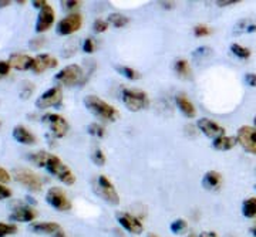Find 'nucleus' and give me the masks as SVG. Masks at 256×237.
<instances>
[{
    "label": "nucleus",
    "instance_id": "obj_40",
    "mask_svg": "<svg viewBox=\"0 0 256 237\" xmlns=\"http://www.w3.org/2000/svg\"><path fill=\"white\" fill-rule=\"evenodd\" d=\"M10 179H12V176H10L9 172H8L4 168H2V166H0V183L3 185V183L10 182Z\"/></svg>",
    "mask_w": 256,
    "mask_h": 237
},
{
    "label": "nucleus",
    "instance_id": "obj_14",
    "mask_svg": "<svg viewBox=\"0 0 256 237\" xmlns=\"http://www.w3.org/2000/svg\"><path fill=\"white\" fill-rule=\"evenodd\" d=\"M56 20V13L54 9L50 6V4H46L43 9L38 11V16H37L36 20V26H34V30L36 33L42 34V33H46L48 28H52V26L54 24Z\"/></svg>",
    "mask_w": 256,
    "mask_h": 237
},
{
    "label": "nucleus",
    "instance_id": "obj_37",
    "mask_svg": "<svg viewBox=\"0 0 256 237\" xmlns=\"http://www.w3.org/2000/svg\"><path fill=\"white\" fill-rule=\"evenodd\" d=\"M97 47H98L97 41H96L92 37H88V38H86L84 43H82V51L87 53V54H92V53L97 50Z\"/></svg>",
    "mask_w": 256,
    "mask_h": 237
},
{
    "label": "nucleus",
    "instance_id": "obj_9",
    "mask_svg": "<svg viewBox=\"0 0 256 237\" xmlns=\"http://www.w3.org/2000/svg\"><path fill=\"white\" fill-rule=\"evenodd\" d=\"M42 121L47 124V127L50 128L52 135L54 138H58V139L64 138L68 132V122L60 114H53V112L44 114L42 117Z\"/></svg>",
    "mask_w": 256,
    "mask_h": 237
},
{
    "label": "nucleus",
    "instance_id": "obj_41",
    "mask_svg": "<svg viewBox=\"0 0 256 237\" xmlns=\"http://www.w3.org/2000/svg\"><path fill=\"white\" fill-rule=\"evenodd\" d=\"M245 82H246L249 87H256V74L248 73L245 75Z\"/></svg>",
    "mask_w": 256,
    "mask_h": 237
},
{
    "label": "nucleus",
    "instance_id": "obj_36",
    "mask_svg": "<svg viewBox=\"0 0 256 237\" xmlns=\"http://www.w3.org/2000/svg\"><path fill=\"white\" fill-rule=\"evenodd\" d=\"M60 6L63 10L76 13L74 10H77L82 6V1H78V0H63V1H60Z\"/></svg>",
    "mask_w": 256,
    "mask_h": 237
},
{
    "label": "nucleus",
    "instance_id": "obj_7",
    "mask_svg": "<svg viewBox=\"0 0 256 237\" xmlns=\"http://www.w3.org/2000/svg\"><path fill=\"white\" fill-rule=\"evenodd\" d=\"M46 202L48 206H52L53 209L58 210V212H68L73 208L72 201L68 199L66 192L62 188H57V186L50 188L46 192Z\"/></svg>",
    "mask_w": 256,
    "mask_h": 237
},
{
    "label": "nucleus",
    "instance_id": "obj_33",
    "mask_svg": "<svg viewBox=\"0 0 256 237\" xmlns=\"http://www.w3.org/2000/svg\"><path fill=\"white\" fill-rule=\"evenodd\" d=\"M214 51H212V48L208 46H202L198 47L194 53H192V57L195 58V60H204V58H206V57H210Z\"/></svg>",
    "mask_w": 256,
    "mask_h": 237
},
{
    "label": "nucleus",
    "instance_id": "obj_13",
    "mask_svg": "<svg viewBox=\"0 0 256 237\" xmlns=\"http://www.w3.org/2000/svg\"><path fill=\"white\" fill-rule=\"evenodd\" d=\"M196 128L201 131L202 134L205 135L206 138H210L212 141L214 139H216V138L224 137L225 135V128L220 125L218 122H215L214 119L210 118H201L198 119V122H196Z\"/></svg>",
    "mask_w": 256,
    "mask_h": 237
},
{
    "label": "nucleus",
    "instance_id": "obj_42",
    "mask_svg": "<svg viewBox=\"0 0 256 237\" xmlns=\"http://www.w3.org/2000/svg\"><path fill=\"white\" fill-rule=\"evenodd\" d=\"M32 4H33L36 9L42 10L44 6H46V4H48V3H47L46 0H33V1H32Z\"/></svg>",
    "mask_w": 256,
    "mask_h": 237
},
{
    "label": "nucleus",
    "instance_id": "obj_8",
    "mask_svg": "<svg viewBox=\"0 0 256 237\" xmlns=\"http://www.w3.org/2000/svg\"><path fill=\"white\" fill-rule=\"evenodd\" d=\"M82 26V17L80 13H70L66 17H63L56 26V31L58 36H72L76 31H78Z\"/></svg>",
    "mask_w": 256,
    "mask_h": 237
},
{
    "label": "nucleus",
    "instance_id": "obj_44",
    "mask_svg": "<svg viewBox=\"0 0 256 237\" xmlns=\"http://www.w3.org/2000/svg\"><path fill=\"white\" fill-rule=\"evenodd\" d=\"M200 237H218V235L215 233V232H210V230H206V232H202Z\"/></svg>",
    "mask_w": 256,
    "mask_h": 237
},
{
    "label": "nucleus",
    "instance_id": "obj_53",
    "mask_svg": "<svg viewBox=\"0 0 256 237\" xmlns=\"http://www.w3.org/2000/svg\"><path fill=\"white\" fill-rule=\"evenodd\" d=\"M2 78H3V77H2V74H0V80H2Z\"/></svg>",
    "mask_w": 256,
    "mask_h": 237
},
{
    "label": "nucleus",
    "instance_id": "obj_39",
    "mask_svg": "<svg viewBox=\"0 0 256 237\" xmlns=\"http://www.w3.org/2000/svg\"><path fill=\"white\" fill-rule=\"evenodd\" d=\"M12 196V191L9 188H6L4 185L0 183V201H4V199H9Z\"/></svg>",
    "mask_w": 256,
    "mask_h": 237
},
{
    "label": "nucleus",
    "instance_id": "obj_45",
    "mask_svg": "<svg viewBox=\"0 0 256 237\" xmlns=\"http://www.w3.org/2000/svg\"><path fill=\"white\" fill-rule=\"evenodd\" d=\"M255 31H256L255 23H249V24H248L246 30H245V33H255Z\"/></svg>",
    "mask_w": 256,
    "mask_h": 237
},
{
    "label": "nucleus",
    "instance_id": "obj_46",
    "mask_svg": "<svg viewBox=\"0 0 256 237\" xmlns=\"http://www.w3.org/2000/svg\"><path fill=\"white\" fill-rule=\"evenodd\" d=\"M52 237H68V236H67V235L64 233L63 230H60V232H57V233H56V235H53Z\"/></svg>",
    "mask_w": 256,
    "mask_h": 237
},
{
    "label": "nucleus",
    "instance_id": "obj_26",
    "mask_svg": "<svg viewBox=\"0 0 256 237\" xmlns=\"http://www.w3.org/2000/svg\"><path fill=\"white\" fill-rule=\"evenodd\" d=\"M116 70H117L122 77H126L127 80H130V81H137V80L141 78V74L138 73L137 70H134V68H131V67H127V65H117Z\"/></svg>",
    "mask_w": 256,
    "mask_h": 237
},
{
    "label": "nucleus",
    "instance_id": "obj_10",
    "mask_svg": "<svg viewBox=\"0 0 256 237\" xmlns=\"http://www.w3.org/2000/svg\"><path fill=\"white\" fill-rule=\"evenodd\" d=\"M63 101V91L60 87H52L46 92H43L36 100V108L37 110L44 111L47 108H53L60 105Z\"/></svg>",
    "mask_w": 256,
    "mask_h": 237
},
{
    "label": "nucleus",
    "instance_id": "obj_31",
    "mask_svg": "<svg viewBox=\"0 0 256 237\" xmlns=\"http://www.w3.org/2000/svg\"><path fill=\"white\" fill-rule=\"evenodd\" d=\"M18 232V229L16 225L13 223H4V222H0V237H8L13 236Z\"/></svg>",
    "mask_w": 256,
    "mask_h": 237
},
{
    "label": "nucleus",
    "instance_id": "obj_54",
    "mask_svg": "<svg viewBox=\"0 0 256 237\" xmlns=\"http://www.w3.org/2000/svg\"><path fill=\"white\" fill-rule=\"evenodd\" d=\"M255 174H256V169H255Z\"/></svg>",
    "mask_w": 256,
    "mask_h": 237
},
{
    "label": "nucleus",
    "instance_id": "obj_18",
    "mask_svg": "<svg viewBox=\"0 0 256 237\" xmlns=\"http://www.w3.org/2000/svg\"><path fill=\"white\" fill-rule=\"evenodd\" d=\"M222 182H224L222 175L220 172H216V171H208L206 174L204 175V178H202V186L206 191L210 192L220 191V188H222Z\"/></svg>",
    "mask_w": 256,
    "mask_h": 237
},
{
    "label": "nucleus",
    "instance_id": "obj_20",
    "mask_svg": "<svg viewBox=\"0 0 256 237\" xmlns=\"http://www.w3.org/2000/svg\"><path fill=\"white\" fill-rule=\"evenodd\" d=\"M175 104L178 107V110L182 112L186 118H194L196 115V108L192 104V101L185 95V94H178L175 97Z\"/></svg>",
    "mask_w": 256,
    "mask_h": 237
},
{
    "label": "nucleus",
    "instance_id": "obj_52",
    "mask_svg": "<svg viewBox=\"0 0 256 237\" xmlns=\"http://www.w3.org/2000/svg\"><path fill=\"white\" fill-rule=\"evenodd\" d=\"M188 237H196V236H195V235H190V236H188Z\"/></svg>",
    "mask_w": 256,
    "mask_h": 237
},
{
    "label": "nucleus",
    "instance_id": "obj_38",
    "mask_svg": "<svg viewBox=\"0 0 256 237\" xmlns=\"http://www.w3.org/2000/svg\"><path fill=\"white\" fill-rule=\"evenodd\" d=\"M44 38L43 37H37V38H33V40H30V44H28V47L32 48V50H38L40 47L44 46Z\"/></svg>",
    "mask_w": 256,
    "mask_h": 237
},
{
    "label": "nucleus",
    "instance_id": "obj_3",
    "mask_svg": "<svg viewBox=\"0 0 256 237\" xmlns=\"http://www.w3.org/2000/svg\"><path fill=\"white\" fill-rule=\"evenodd\" d=\"M121 98L126 108L131 112H138L150 107L148 94L138 88H124L121 92Z\"/></svg>",
    "mask_w": 256,
    "mask_h": 237
},
{
    "label": "nucleus",
    "instance_id": "obj_4",
    "mask_svg": "<svg viewBox=\"0 0 256 237\" xmlns=\"http://www.w3.org/2000/svg\"><path fill=\"white\" fill-rule=\"evenodd\" d=\"M54 80L63 87H76L86 82L84 71L78 64H68L54 75Z\"/></svg>",
    "mask_w": 256,
    "mask_h": 237
},
{
    "label": "nucleus",
    "instance_id": "obj_11",
    "mask_svg": "<svg viewBox=\"0 0 256 237\" xmlns=\"http://www.w3.org/2000/svg\"><path fill=\"white\" fill-rule=\"evenodd\" d=\"M116 219H117L121 228L127 230L128 233L134 235V236H138L144 232V225L141 223V220L127 213V212H118L116 215Z\"/></svg>",
    "mask_w": 256,
    "mask_h": 237
},
{
    "label": "nucleus",
    "instance_id": "obj_48",
    "mask_svg": "<svg viewBox=\"0 0 256 237\" xmlns=\"http://www.w3.org/2000/svg\"><path fill=\"white\" fill-rule=\"evenodd\" d=\"M174 3H162V6H165V7H171Z\"/></svg>",
    "mask_w": 256,
    "mask_h": 237
},
{
    "label": "nucleus",
    "instance_id": "obj_15",
    "mask_svg": "<svg viewBox=\"0 0 256 237\" xmlns=\"http://www.w3.org/2000/svg\"><path fill=\"white\" fill-rule=\"evenodd\" d=\"M37 218V212L28 205L18 203L10 213L9 219L14 223H32Z\"/></svg>",
    "mask_w": 256,
    "mask_h": 237
},
{
    "label": "nucleus",
    "instance_id": "obj_34",
    "mask_svg": "<svg viewBox=\"0 0 256 237\" xmlns=\"http://www.w3.org/2000/svg\"><path fill=\"white\" fill-rule=\"evenodd\" d=\"M108 21L107 20H102V18H96L94 20V23H92V31L94 33H97V34H100V33H104V31H107L108 30Z\"/></svg>",
    "mask_w": 256,
    "mask_h": 237
},
{
    "label": "nucleus",
    "instance_id": "obj_2",
    "mask_svg": "<svg viewBox=\"0 0 256 237\" xmlns=\"http://www.w3.org/2000/svg\"><path fill=\"white\" fill-rule=\"evenodd\" d=\"M84 107L102 122H116L120 118V111L97 95H87L84 98Z\"/></svg>",
    "mask_w": 256,
    "mask_h": 237
},
{
    "label": "nucleus",
    "instance_id": "obj_30",
    "mask_svg": "<svg viewBox=\"0 0 256 237\" xmlns=\"http://www.w3.org/2000/svg\"><path fill=\"white\" fill-rule=\"evenodd\" d=\"M92 164L97 165V166H104L106 165V161H107L106 154L102 152V149H100L98 146H96L92 151Z\"/></svg>",
    "mask_w": 256,
    "mask_h": 237
},
{
    "label": "nucleus",
    "instance_id": "obj_50",
    "mask_svg": "<svg viewBox=\"0 0 256 237\" xmlns=\"http://www.w3.org/2000/svg\"><path fill=\"white\" fill-rule=\"evenodd\" d=\"M146 237H158L156 235H154V233H150V235H146Z\"/></svg>",
    "mask_w": 256,
    "mask_h": 237
},
{
    "label": "nucleus",
    "instance_id": "obj_51",
    "mask_svg": "<svg viewBox=\"0 0 256 237\" xmlns=\"http://www.w3.org/2000/svg\"><path fill=\"white\" fill-rule=\"evenodd\" d=\"M254 128H255V129H256V117H255V118H254Z\"/></svg>",
    "mask_w": 256,
    "mask_h": 237
},
{
    "label": "nucleus",
    "instance_id": "obj_5",
    "mask_svg": "<svg viewBox=\"0 0 256 237\" xmlns=\"http://www.w3.org/2000/svg\"><path fill=\"white\" fill-rule=\"evenodd\" d=\"M13 178L16 179V182L20 183L22 186H24L30 192H40L43 189V181L40 179L38 175L32 172L30 169L16 168L13 171Z\"/></svg>",
    "mask_w": 256,
    "mask_h": 237
},
{
    "label": "nucleus",
    "instance_id": "obj_16",
    "mask_svg": "<svg viewBox=\"0 0 256 237\" xmlns=\"http://www.w3.org/2000/svg\"><path fill=\"white\" fill-rule=\"evenodd\" d=\"M57 64H58V60L52 54H47V53L46 54H38L33 60L32 71H34L36 74L46 73L47 70H52V68L57 67Z\"/></svg>",
    "mask_w": 256,
    "mask_h": 237
},
{
    "label": "nucleus",
    "instance_id": "obj_55",
    "mask_svg": "<svg viewBox=\"0 0 256 237\" xmlns=\"http://www.w3.org/2000/svg\"><path fill=\"white\" fill-rule=\"evenodd\" d=\"M255 189H256V185H255Z\"/></svg>",
    "mask_w": 256,
    "mask_h": 237
},
{
    "label": "nucleus",
    "instance_id": "obj_23",
    "mask_svg": "<svg viewBox=\"0 0 256 237\" xmlns=\"http://www.w3.org/2000/svg\"><path fill=\"white\" fill-rule=\"evenodd\" d=\"M174 70L176 75L180 77V78H190L192 74V70H191V65L190 63L185 60V58H178L176 61L174 63Z\"/></svg>",
    "mask_w": 256,
    "mask_h": 237
},
{
    "label": "nucleus",
    "instance_id": "obj_49",
    "mask_svg": "<svg viewBox=\"0 0 256 237\" xmlns=\"http://www.w3.org/2000/svg\"><path fill=\"white\" fill-rule=\"evenodd\" d=\"M250 233H252V235H254V236L256 237V226H255V228L250 229Z\"/></svg>",
    "mask_w": 256,
    "mask_h": 237
},
{
    "label": "nucleus",
    "instance_id": "obj_28",
    "mask_svg": "<svg viewBox=\"0 0 256 237\" xmlns=\"http://www.w3.org/2000/svg\"><path fill=\"white\" fill-rule=\"evenodd\" d=\"M170 230L174 235H184L188 230V222L185 219H175L171 225H170Z\"/></svg>",
    "mask_w": 256,
    "mask_h": 237
},
{
    "label": "nucleus",
    "instance_id": "obj_19",
    "mask_svg": "<svg viewBox=\"0 0 256 237\" xmlns=\"http://www.w3.org/2000/svg\"><path fill=\"white\" fill-rule=\"evenodd\" d=\"M12 135L14 138V141H18V144H23V145H33L37 141L34 134L30 132L28 128L23 127V125H16L13 128Z\"/></svg>",
    "mask_w": 256,
    "mask_h": 237
},
{
    "label": "nucleus",
    "instance_id": "obj_35",
    "mask_svg": "<svg viewBox=\"0 0 256 237\" xmlns=\"http://www.w3.org/2000/svg\"><path fill=\"white\" fill-rule=\"evenodd\" d=\"M195 37H206L212 34V28L208 27L206 24H196L194 30H192Z\"/></svg>",
    "mask_w": 256,
    "mask_h": 237
},
{
    "label": "nucleus",
    "instance_id": "obj_21",
    "mask_svg": "<svg viewBox=\"0 0 256 237\" xmlns=\"http://www.w3.org/2000/svg\"><path fill=\"white\" fill-rule=\"evenodd\" d=\"M30 230L37 235H52L53 236L57 232H60L62 228L56 222H38V223H32Z\"/></svg>",
    "mask_w": 256,
    "mask_h": 237
},
{
    "label": "nucleus",
    "instance_id": "obj_1",
    "mask_svg": "<svg viewBox=\"0 0 256 237\" xmlns=\"http://www.w3.org/2000/svg\"><path fill=\"white\" fill-rule=\"evenodd\" d=\"M30 161L38 168H44L48 174L56 176L60 182L67 186H72L76 183L74 174L58 156L48 154L46 151H38L36 154L30 155Z\"/></svg>",
    "mask_w": 256,
    "mask_h": 237
},
{
    "label": "nucleus",
    "instance_id": "obj_12",
    "mask_svg": "<svg viewBox=\"0 0 256 237\" xmlns=\"http://www.w3.org/2000/svg\"><path fill=\"white\" fill-rule=\"evenodd\" d=\"M236 139H238V144L246 152L249 154H254L256 155V129L254 127H248L244 125L238 129V134H236Z\"/></svg>",
    "mask_w": 256,
    "mask_h": 237
},
{
    "label": "nucleus",
    "instance_id": "obj_43",
    "mask_svg": "<svg viewBox=\"0 0 256 237\" xmlns=\"http://www.w3.org/2000/svg\"><path fill=\"white\" fill-rule=\"evenodd\" d=\"M238 1L235 0H225V1H216V6L220 7H226V6H232V4H236Z\"/></svg>",
    "mask_w": 256,
    "mask_h": 237
},
{
    "label": "nucleus",
    "instance_id": "obj_22",
    "mask_svg": "<svg viewBox=\"0 0 256 237\" xmlns=\"http://www.w3.org/2000/svg\"><path fill=\"white\" fill-rule=\"evenodd\" d=\"M238 144V139L236 137H229V135H224V137L216 138L212 141V148L216 149V151H222V152H226L234 149Z\"/></svg>",
    "mask_w": 256,
    "mask_h": 237
},
{
    "label": "nucleus",
    "instance_id": "obj_29",
    "mask_svg": "<svg viewBox=\"0 0 256 237\" xmlns=\"http://www.w3.org/2000/svg\"><path fill=\"white\" fill-rule=\"evenodd\" d=\"M87 132L92 135V137L96 138H104L106 137V128L102 124H98V122H92L87 127Z\"/></svg>",
    "mask_w": 256,
    "mask_h": 237
},
{
    "label": "nucleus",
    "instance_id": "obj_17",
    "mask_svg": "<svg viewBox=\"0 0 256 237\" xmlns=\"http://www.w3.org/2000/svg\"><path fill=\"white\" fill-rule=\"evenodd\" d=\"M33 57H30L28 54H14L10 55L9 64L12 68L14 70H18V71H28V70H32V65H33Z\"/></svg>",
    "mask_w": 256,
    "mask_h": 237
},
{
    "label": "nucleus",
    "instance_id": "obj_25",
    "mask_svg": "<svg viewBox=\"0 0 256 237\" xmlns=\"http://www.w3.org/2000/svg\"><path fill=\"white\" fill-rule=\"evenodd\" d=\"M242 215L246 219H255L256 218V198H248L242 203Z\"/></svg>",
    "mask_w": 256,
    "mask_h": 237
},
{
    "label": "nucleus",
    "instance_id": "obj_47",
    "mask_svg": "<svg viewBox=\"0 0 256 237\" xmlns=\"http://www.w3.org/2000/svg\"><path fill=\"white\" fill-rule=\"evenodd\" d=\"M10 4V1H0V7H8Z\"/></svg>",
    "mask_w": 256,
    "mask_h": 237
},
{
    "label": "nucleus",
    "instance_id": "obj_24",
    "mask_svg": "<svg viewBox=\"0 0 256 237\" xmlns=\"http://www.w3.org/2000/svg\"><path fill=\"white\" fill-rule=\"evenodd\" d=\"M107 21H108V24H111L112 27L122 28L126 27L128 23H130V18L126 14H122V13H110L108 17H107Z\"/></svg>",
    "mask_w": 256,
    "mask_h": 237
},
{
    "label": "nucleus",
    "instance_id": "obj_32",
    "mask_svg": "<svg viewBox=\"0 0 256 237\" xmlns=\"http://www.w3.org/2000/svg\"><path fill=\"white\" fill-rule=\"evenodd\" d=\"M34 91V85L30 81H23L20 84V98L22 100H28L32 97V94Z\"/></svg>",
    "mask_w": 256,
    "mask_h": 237
},
{
    "label": "nucleus",
    "instance_id": "obj_27",
    "mask_svg": "<svg viewBox=\"0 0 256 237\" xmlns=\"http://www.w3.org/2000/svg\"><path fill=\"white\" fill-rule=\"evenodd\" d=\"M229 48H230V53L234 55H236L240 60H248V58H250V50L246 48V47L240 46L238 43H232Z\"/></svg>",
    "mask_w": 256,
    "mask_h": 237
},
{
    "label": "nucleus",
    "instance_id": "obj_6",
    "mask_svg": "<svg viewBox=\"0 0 256 237\" xmlns=\"http://www.w3.org/2000/svg\"><path fill=\"white\" fill-rule=\"evenodd\" d=\"M97 193L100 196L101 199L107 202L108 205H112V206H117L120 205V195L116 186L112 185L110 179L106 176V175H100L97 178Z\"/></svg>",
    "mask_w": 256,
    "mask_h": 237
}]
</instances>
